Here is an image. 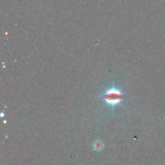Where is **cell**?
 Here are the masks:
<instances>
[{
  "mask_svg": "<svg viewBox=\"0 0 165 165\" xmlns=\"http://www.w3.org/2000/svg\"><path fill=\"white\" fill-rule=\"evenodd\" d=\"M92 147H93V149L95 151H100L103 150V148L104 144L102 141L97 139L94 142Z\"/></svg>",
  "mask_w": 165,
  "mask_h": 165,
  "instance_id": "obj_2",
  "label": "cell"
},
{
  "mask_svg": "<svg viewBox=\"0 0 165 165\" xmlns=\"http://www.w3.org/2000/svg\"><path fill=\"white\" fill-rule=\"evenodd\" d=\"M101 97L104 100L105 103L110 105L113 110L115 106L121 105V101L124 98V95L120 89L112 86L106 90Z\"/></svg>",
  "mask_w": 165,
  "mask_h": 165,
  "instance_id": "obj_1",
  "label": "cell"
}]
</instances>
